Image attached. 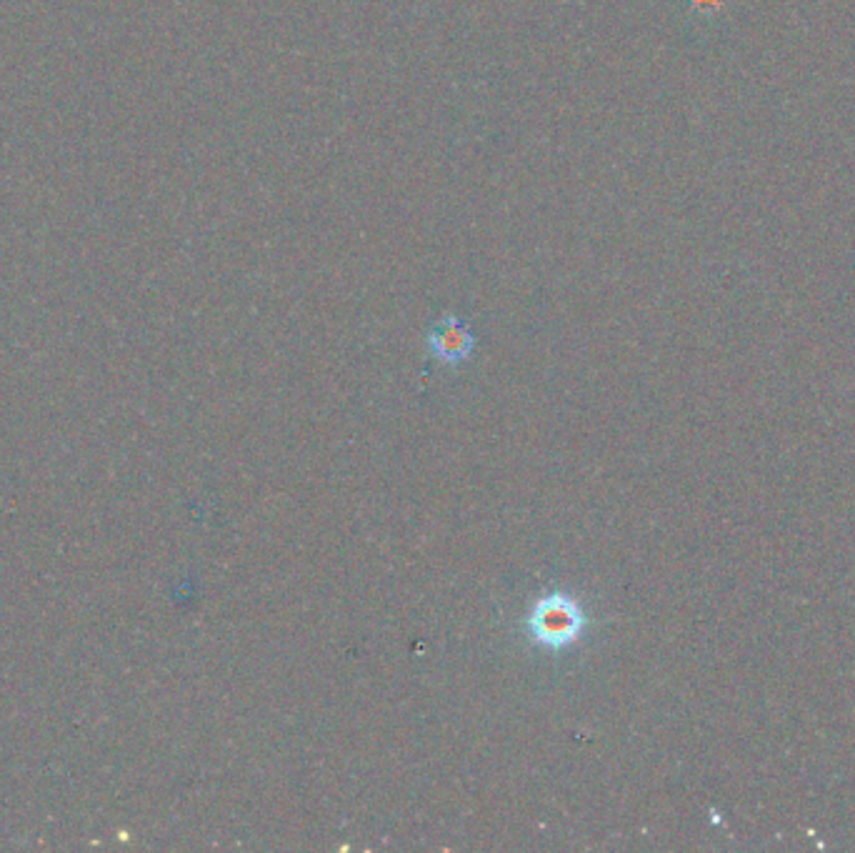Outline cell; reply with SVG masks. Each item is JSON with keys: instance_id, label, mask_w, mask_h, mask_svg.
Wrapping results in <instances>:
<instances>
[{"instance_id": "obj_2", "label": "cell", "mask_w": 855, "mask_h": 853, "mask_svg": "<svg viewBox=\"0 0 855 853\" xmlns=\"http://www.w3.org/2000/svg\"><path fill=\"white\" fill-rule=\"evenodd\" d=\"M428 348H431V354L439 361L458 366L465 358H471L475 350V336L471 334L468 324H463L461 318L443 316L428 334Z\"/></svg>"}, {"instance_id": "obj_1", "label": "cell", "mask_w": 855, "mask_h": 853, "mask_svg": "<svg viewBox=\"0 0 855 853\" xmlns=\"http://www.w3.org/2000/svg\"><path fill=\"white\" fill-rule=\"evenodd\" d=\"M585 613L573 596L553 591L540 596L528 613V631L538 646L563 651L581 639L585 629Z\"/></svg>"}]
</instances>
